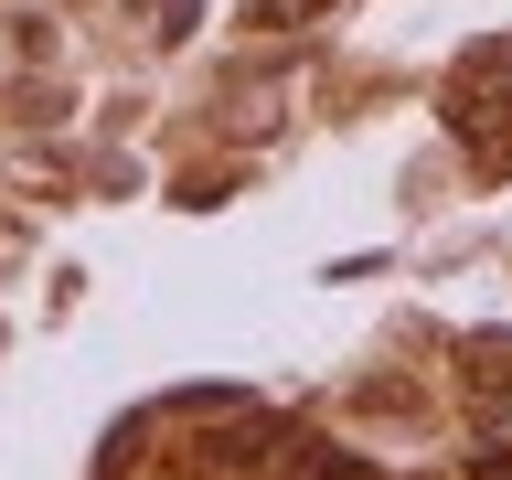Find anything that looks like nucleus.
I'll list each match as a JSON object with an SVG mask.
<instances>
[{"label":"nucleus","instance_id":"1","mask_svg":"<svg viewBox=\"0 0 512 480\" xmlns=\"http://www.w3.org/2000/svg\"><path fill=\"white\" fill-rule=\"evenodd\" d=\"M310 11H331V0H246V32H299Z\"/></svg>","mask_w":512,"mask_h":480}]
</instances>
